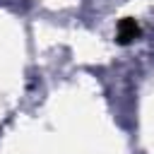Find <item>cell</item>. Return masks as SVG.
Here are the masks:
<instances>
[{
  "label": "cell",
  "mask_w": 154,
  "mask_h": 154,
  "mask_svg": "<svg viewBox=\"0 0 154 154\" xmlns=\"http://www.w3.org/2000/svg\"><path fill=\"white\" fill-rule=\"evenodd\" d=\"M140 34H142L140 24H137L132 17H123V19L118 22V29H116V41H118L120 46H128V43H132L135 38H140Z\"/></svg>",
  "instance_id": "cell-1"
}]
</instances>
